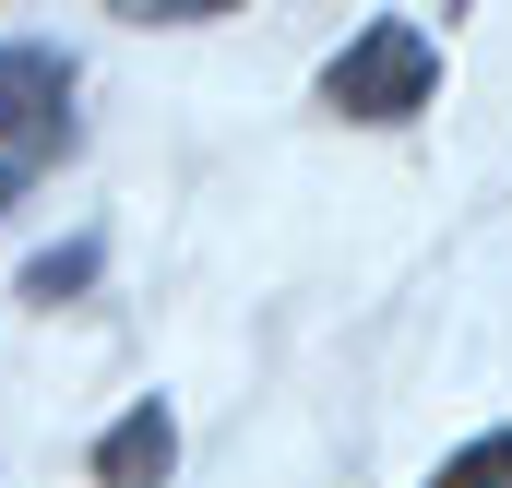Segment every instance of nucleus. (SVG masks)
<instances>
[{
    "label": "nucleus",
    "mask_w": 512,
    "mask_h": 488,
    "mask_svg": "<svg viewBox=\"0 0 512 488\" xmlns=\"http://www.w3.org/2000/svg\"><path fill=\"white\" fill-rule=\"evenodd\" d=\"M429 96H441V48H429L417 24H370V36H346L334 72H322V108H346V120H417Z\"/></svg>",
    "instance_id": "obj_1"
},
{
    "label": "nucleus",
    "mask_w": 512,
    "mask_h": 488,
    "mask_svg": "<svg viewBox=\"0 0 512 488\" xmlns=\"http://www.w3.org/2000/svg\"><path fill=\"white\" fill-rule=\"evenodd\" d=\"M429 488H512V429H489V441H465V453H453V465H441Z\"/></svg>",
    "instance_id": "obj_4"
},
{
    "label": "nucleus",
    "mask_w": 512,
    "mask_h": 488,
    "mask_svg": "<svg viewBox=\"0 0 512 488\" xmlns=\"http://www.w3.org/2000/svg\"><path fill=\"white\" fill-rule=\"evenodd\" d=\"M84 274H96V250H48V262L24 274V298H60V286H84Z\"/></svg>",
    "instance_id": "obj_5"
},
{
    "label": "nucleus",
    "mask_w": 512,
    "mask_h": 488,
    "mask_svg": "<svg viewBox=\"0 0 512 488\" xmlns=\"http://www.w3.org/2000/svg\"><path fill=\"white\" fill-rule=\"evenodd\" d=\"M72 131V60L0 48V143H60Z\"/></svg>",
    "instance_id": "obj_2"
},
{
    "label": "nucleus",
    "mask_w": 512,
    "mask_h": 488,
    "mask_svg": "<svg viewBox=\"0 0 512 488\" xmlns=\"http://www.w3.org/2000/svg\"><path fill=\"white\" fill-rule=\"evenodd\" d=\"M108 12H131V24H203V12H227V0H108Z\"/></svg>",
    "instance_id": "obj_6"
},
{
    "label": "nucleus",
    "mask_w": 512,
    "mask_h": 488,
    "mask_svg": "<svg viewBox=\"0 0 512 488\" xmlns=\"http://www.w3.org/2000/svg\"><path fill=\"white\" fill-rule=\"evenodd\" d=\"M0 203H12V179H0Z\"/></svg>",
    "instance_id": "obj_7"
},
{
    "label": "nucleus",
    "mask_w": 512,
    "mask_h": 488,
    "mask_svg": "<svg viewBox=\"0 0 512 488\" xmlns=\"http://www.w3.org/2000/svg\"><path fill=\"white\" fill-rule=\"evenodd\" d=\"M179 465V429H167V405H131L120 429L96 441V488H155Z\"/></svg>",
    "instance_id": "obj_3"
}]
</instances>
